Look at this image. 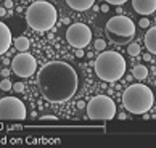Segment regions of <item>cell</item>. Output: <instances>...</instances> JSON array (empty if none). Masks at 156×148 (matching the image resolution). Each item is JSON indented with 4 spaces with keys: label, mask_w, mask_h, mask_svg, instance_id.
<instances>
[{
    "label": "cell",
    "mask_w": 156,
    "mask_h": 148,
    "mask_svg": "<svg viewBox=\"0 0 156 148\" xmlns=\"http://www.w3.org/2000/svg\"><path fill=\"white\" fill-rule=\"evenodd\" d=\"M11 47V31L5 23L0 21V56L8 52Z\"/></svg>",
    "instance_id": "cell-11"
},
{
    "label": "cell",
    "mask_w": 156,
    "mask_h": 148,
    "mask_svg": "<svg viewBox=\"0 0 156 148\" xmlns=\"http://www.w3.org/2000/svg\"><path fill=\"white\" fill-rule=\"evenodd\" d=\"M154 105L153 90L143 84H132L122 93V106L132 115H147Z\"/></svg>",
    "instance_id": "cell-2"
},
{
    "label": "cell",
    "mask_w": 156,
    "mask_h": 148,
    "mask_svg": "<svg viewBox=\"0 0 156 148\" xmlns=\"http://www.w3.org/2000/svg\"><path fill=\"white\" fill-rule=\"evenodd\" d=\"M11 85H13V84H11V81H10L8 77H5L3 81L0 82V89H2L3 92H7V90H10V89H11Z\"/></svg>",
    "instance_id": "cell-18"
},
{
    "label": "cell",
    "mask_w": 156,
    "mask_h": 148,
    "mask_svg": "<svg viewBox=\"0 0 156 148\" xmlns=\"http://www.w3.org/2000/svg\"><path fill=\"white\" fill-rule=\"evenodd\" d=\"M13 45H15V48L18 50V52H27L29 47H31V42H29V39H27V37L20 36V37H16L13 41Z\"/></svg>",
    "instance_id": "cell-14"
},
{
    "label": "cell",
    "mask_w": 156,
    "mask_h": 148,
    "mask_svg": "<svg viewBox=\"0 0 156 148\" xmlns=\"http://www.w3.org/2000/svg\"><path fill=\"white\" fill-rule=\"evenodd\" d=\"M76 56H77V58H82V56H85V55H84V48H76Z\"/></svg>",
    "instance_id": "cell-22"
},
{
    "label": "cell",
    "mask_w": 156,
    "mask_h": 148,
    "mask_svg": "<svg viewBox=\"0 0 156 148\" xmlns=\"http://www.w3.org/2000/svg\"><path fill=\"white\" fill-rule=\"evenodd\" d=\"M108 5H124L127 0H105Z\"/></svg>",
    "instance_id": "cell-20"
},
{
    "label": "cell",
    "mask_w": 156,
    "mask_h": 148,
    "mask_svg": "<svg viewBox=\"0 0 156 148\" xmlns=\"http://www.w3.org/2000/svg\"><path fill=\"white\" fill-rule=\"evenodd\" d=\"M11 89L15 90V92H23V90H24V82H15L13 85H11Z\"/></svg>",
    "instance_id": "cell-19"
},
{
    "label": "cell",
    "mask_w": 156,
    "mask_h": 148,
    "mask_svg": "<svg viewBox=\"0 0 156 148\" xmlns=\"http://www.w3.org/2000/svg\"><path fill=\"white\" fill-rule=\"evenodd\" d=\"M66 3L76 11H85V10L92 8L95 0H66Z\"/></svg>",
    "instance_id": "cell-13"
},
{
    "label": "cell",
    "mask_w": 156,
    "mask_h": 148,
    "mask_svg": "<svg viewBox=\"0 0 156 148\" xmlns=\"http://www.w3.org/2000/svg\"><path fill=\"white\" fill-rule=\"evenodd\" d=\"M11 69L20 77H31L37 71V61L31 53L20 52V55L11 60Z\"/></svg>",
    "instance_id": "cell-9"
},
{
    "label": "cell",
    "mask_w": 156,
    "mask_h": 148,
    "mask_svg": "<svg viewBox=\"0 0 156 148\" xmlns=\"http://www.w3.org/2000/svg\"><path fill=\"white\" fill-rule=\"evenodd\" d=\"M94 47H95L97 52H103V50L106 48V42L103 41V39H97L95 44H94Z\"/></svg>",
    "instance_id": "cell-17"
},
{
    "label": "cell",
    "mask_w": 156,
    "mask_h": 148,
    "mask_svg": "<svg viewBox=\"0 0 156 148\" xmlns=\"http://www.w3.org/2000/svg\"><path fill=\"white\" fill-rule=\"evenodd\" d=\"M40 119H51V121H56V116H42Z\"/></svg>",
    "instance_id": "cell-28"
},
{
    "label": "cell",
    "mask_w": 156,
    "mask_h": 148,
    "mask_svg": "<svg viewBox=\"0 0 156 148\" xmlns=\"http://www.w3.org/2000/svg\"><path fill=\"white\" fill-rule=\"evenodd\" d=\"M13 2H11V0H7V2H5V5H3V7L5 8H7V10H11V8H13Z\"/></svg>",
    "instance_id": "cell-23"
},
{
    "label": "cell",
    "mask_w": 156,
    "mask_h": 148,
    "mask_svg": "<svg viewBox=\"0 0 156 148\" xmlns=\"http://www.w3.org/2000/svg\"><path fill=\"white\" fill-rule=\"evenodd\" d=\"M143 60L150 61V60H151V53H145V55H143Z\"/></svg>",
    "instance_id": "cell-27"
},
{
    "label": "cell",
    "mask_w": 156,
    "mask_h": 148,
    "mask_svg": "<svg viewBox=\"0 0 156 148\" xmlns=\"http://www.w3.org/2000/svg\"><path fill=\"white\" fill-rule=\"evenodd\" d=\"M37 87L50 103H66L77 92L79 76L69 63L50 61L37 72Z\"/></svg>",
    "instance_id": "cell-1"
},
{
    "label": "cell",
    "mask_w": 156,
    "mask_h": 148,
    "mask_svg": "<svg viewBox=\"0 0 156 148\" xmlns=\"http://www.w3.org/2000/svg\"><path fill=\"white\" fill-rule=\"evenodd\" d=\"M66 41L74 48H85L92 42V31L84 23H73L66 31Z\"/></svg>",
    "instance_id": "cell-8"
},
{
    "label": "cell",
    "mask_w": 156,
    "mask_h": 148,
    "mask_svg": "<svg viewBox=\"0 0 156 148\" xmlns=\"http://www.w3.org/2000/svg\"><path fill=\"white\" fill-rule=\"evenodd\" d=\"M24 118H26V106L20 98H16V97L0 98V121H7V119L21 121Z\"/></svg>",
    "instance_id": "cell-7"
},
{
    "label": "cell",
    "mask_w": 156,
    "mask_h": 148,
    "mask_svg": "<svg viewBox=\"0 0 156 148\" xmlns=\"http://www.w3.org/2000/svg\"><path fill=\"white\" fill-rule=\"evenodd\" d=\"M132 76L138 81H143V79L148 77V68L143 66V65H137L134 66V69H132Z\"/></svg>",
    "instance_id": "cell-15"
},
{
    "label": "cell",
    "mask_w": 156,
    "mask_h": 148,
    "mask_svg": "<svg viewBox=\"0 0 156 148\" xmlns=\"http://www.w3.org/2000/svg\"><path fill=\"white\" fill-rule=\"evenodd\" d=\"M101 11H103V13L109 11V5H108V3H103V5H101Z\"/></svg>",
    "instance_id": "cell-24"
},
{
    "label": "cell",
    "mask_w": 156,
    "mask_h": 148,
    "mask_svg": "<svg viewBox=\"0 0 156 148\" xmlns=\"http://www.w3.org/2000/svg\"><path fill=\"white\" fill-rule=\"evenodd\" d=\"M138 24H140V27H150V19L148 18H140Z\"/></svg>",
    "instance_id": "cell-21"
},
{
    "label": "cell",
    "mask_w": 156,
    "mask_h": 148,
    "mask_svg": "<svg viewBox=\"0 0 156 148\" xmlns=\"http://www.w3.org/2000/svg\"><path fill=\"white\" fill-rule=\"evenodd\" d=\"M26 23L32 31L47 32L56 23V8L47 0H37L27 8Z\"/></svg>",
    "instance_id": "cell-4"
},
{
    "label": "cell",
    "mask_w": 156,
    "mask_h": 148,
    "mask_svg": "<svg viewBox=\"0 0 156 148\" xmlns=\"http://www.w3.org/2000/svg\"><path fill=\"white\" fill-rule=\"evenodd\" d=\"M106 37L109 42L116 44V45H124L127 42H130L135 36V24L134 21L127 16H113L106 23Z\"/></svg>",
    "instance_id": "cell-5"
},
{
    "label": "cell",
    "mask_w": 156,
    "mask_h": 148,
    "mask_svg": "<svg viewBox=\"0 0 156 148\" xmlns=\"http://www.w3.org/2000/svg\"><path fill=\"white\" fill-rule=\"evenodd\" d=\"M2 76L3 77H8L10 76V69H2Z\"/></svg>",
    "instance_id": "cell-25"
},
{
    "label": "cell",
    "mask_w": 156,
    "mask_h": 148,
    "mask_svg": "<svg viewBox=\"0 0 156 148\" xmlns=\"http://www.w3.org/2000/svg\"><path fill=\"white\" fill-rule=\"evenodd\" d=\"M127 53L130 56H138L140 55V44H130L127 47Z\"/></svg>",
    "instance_id": "cell-16"
},
{
    "label": "cell",
    "mask_w": 156,
    "mask_h": 148,
    "mask_svg": "<svg viewBox=\"0 0 156 148\" xmlns=\"http://www.w3.org/2000/svg\"><path fill=\"white\" fill-rule=\"evenodd\" d=\"M77 108H85V101H77Z\"/></svg>",
    "instance_id": "cell-29"
},
{
    "label": "cell",
    "mask_w": 156,
    "mask_h": 148,
    "mask_svg": "<svg viewBox=\"0 0 156 148\" xmlns=\"http://www.w3.org/2000/svg\"><path fill=\"white\" fill-rule=\"evenodd\" d=\"M95 74L105 82H116L126 72L124 56L114 50H103L95 60Z\"/></svg>",
    "instance_id": "cell-3"
},
{
    "label": "cell",
    "mask_w": 156,
    "mask_h": 148,
    "mask_svg": "<svg viewBox=\"0 0 156 148\" xmlns=\"http://www.w3.org/2000/svg\"><path fill=\"white\" fill-rule=\"evenodd\" d=\"M7 15V8L5 7H0V16H5Z\"/></svg>",
    "instance_id": "cell-26"
},
{
    "label": "cell",
    "mask_w": 156,
    "mask_h": 148,
    "mask_svg": "<svg viewBox=\"0 0 156 148\" xmlns=\"http://www.w3.org/2000/svg\"><path fill=\"white\" fill-rule=\"evenodd\" d=\"M132 7L138 15H153L156 11V0H132Z\"/></svg>",
    "instance_id": "cell-10"
},
{
    "label": "cell",
    "mask_w": 156,
    "mask_h": 148,
    "mask_svg": "<svg viewBox=\"0 0 156 148\" xmlns=\"http://www.w3.org/2000/svg\"><path fill=\"white\" fill-rule=\"evenodd\" d=\"M145 45H147V50L148 53L154 55L156 53V27H150L145 34Z\"/></svg>",
    "instance_id": "cell-12"
},
{
    "label": "cell",
    "mask_w": 156,
    "mask_h": 148,
    "mask_svg": "<svg viewBox=\"0 0 156 148\" xmlns=\"http://www.w3.org/2000/svg\"><path fill=\"white\" fill-rule=\"evenodd\" d=\"M85 108L87 116L95 121H111L116 116V103L108 95H95Z\"/></svg>",
    "instance_id": "cell-6"
}]
</instances>
